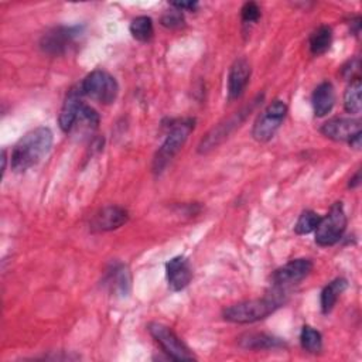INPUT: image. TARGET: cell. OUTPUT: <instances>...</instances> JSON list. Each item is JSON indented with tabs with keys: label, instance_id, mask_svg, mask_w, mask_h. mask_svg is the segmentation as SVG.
<instances>
[{
	"label": "cell",
	"instance_id": "6da1fadb",
	"mask_svg": "<svg viewBox=\"0 0 362 362\" xmlns=\"http://www.w3.org/2000/svg\"><path fill=\"white\" fill-rule=\"evenodd\" d=\"M54 134L49 127L41 126L27 132L13 147L10 165L16 173H24L37 165L51 150Z\"/></svg>",
	"mask_w": 362,
	"mask_h": 362
},
{
	"label": "cell",
	"instance_id": "7a4b0ae2",
	"mask_svg": "<svg viewBox=\"0 0 362 362\" xmlns=\"http://www.w3.org/2000/svg\"><path fill=\"white\" fill-rule=\"evenodd\" d=\"M286 303V290L273 288L262 298L245 300L223 308L222 315L235 324H252L264 320Z\"/></svg>",
	"mask_w": 362,
	"mask_h": 362
},
{
	"label": "cell",
	"instance_id": "3957f363",
	"mask_svg": "<svg viewBox=\"0 0 362 362\" xmlns=\"http://www.w3.org/2000/svg\"><path fill=\"white\" fill-rule=\"evenodd\" d=\"M195 127V119H182L171 124L163 144L157 150L154 158H153V171L156 174H160L167 164L173 160V157L181 150V147L185 144L188 136Z\"/></svg>",
	"mask_w": 362,
	"mask_h": 362
},
{
	"label": "cell",
	"instance_id": "277c9868",
	"mask_svg": "<svg viewBox=\"0 0 362 362\" xmlns=\"http://www.w3.org/2000/svg\"><path fill=\"white\" fill-rule=\"evenodd\" d=\"M79 88L83 96L90 98L102 105L113 103L119 93V83L113 75L105 69H95L89 72L81 82Z\"/></svg>",
	"mask_w": 362,
	"mask_h": 362
},
{
	"label": "cell",
	"instance_id": "5b68a950",
	"mask_svg": "<svg viewBox=\"0 0 362 362\" xmlns=\"http://www.w3.org/2000/svg\"><path fill=\"white\" fill-rule=\"evenodd\" d=\"M286 115H287V105L284 100L276 99L270 102L253 123V127H252L253 139L259 143H266L272 140L276 132L280 129Z\"/></svg>",
	"mask_w": 362,
	"mask_h": 362
},
{
	"label": "cell",
	"instance_id": "8992f818",
	"mask_svg": "<svg viewBox=\"0 0 362 362\" xmlns=\"http://www.w3.org/2000/svg\"><path fill=\"white\" fill-rule=\"evenodd\" d=\"M346 229V215L342 202H334L315 228V243L320 246H332L344 235Z\"/></svg>",
	"mask_w": 362,
	"mask_h": 362
},
{
	"label": "cell",
	"instance_id": "52a82bcc",
	"mask_svg": "<svg viewBox=\"0 0 362 362\" xmlns=\"http://www.w3.org/2000/svg\"><path fill=\"white\" fill-rule=\"evenodd\" d=\"M262 99V96H257L256 99H253L249 105L243 106L240 110L235 112L232 116H229L226 120L221 122L219 124H216L215 127H212L205 137L201 140L199 146H198V153L204 154L211 151L212 148H215L216 146H219L225 139H228V136L240 126V123L246 119V116L255 109V106L257 105V100Z\"/></svg>",
	"mask_w": 362,
	"mask_h": 362
},
{
	"label": "cell",
	"instance_id": "ba28073f",
	"mask_svg": "<svg viewBox=\"0 0 362 362\" xmlns=\"http://www.w3.org/2000/svg\"><path fill=\"white\" fill-rule=\"evenodd\" d=\"M150 335L161 346V349L174 361H192L195 359L191 349L184 344V341L165 324L150 322L147 325Z\"/></svg>",
	"mask_w": 362,
	"mask_h": 362
},
{
	"label": "cell",
	"instance_id": "9c48e42d",
	"mask_svg": "<svg viewBox=\"0 0 362 362\" xmlns=\"http://www.w3.org/2000/svg\"><path fill=\"white\" fill-rule=\"evenodd\" d=\"M320 132L335 141H348L351 147L361 148V120L354 117H332L325 122Z\"/></svg>",
	"mask_w": 362,
	"mask_h": 362
},
{
	"label": "cell",
	"instance_id": "30bf717a",
	"mask_svg": "<svg viewBox=\"0 0 362 362\" xmlns=\"http://www.w3.org/2000/svg\"><path fill=\"white\" fill-rule=\"evenodd\" d=\"M81 25L54 27L41 37L40 47L48 55H62L74 45V42L81 37Z\"/></svg>",
	"mask_w": 362,
	"mask_h": 362
},
{
	"label": "cell",
	"instance_id": "8fae6325",
	"mask_svg": "<svg viewBox=\"0 0 362 362\" xmlns=\"http://www.w3.org/2000/svg\"><path fill=\"white\" fill-rule=\"evenodd\" d=\"M313 270V262L305 257L300 259H293L279 267L273 276H272V283L273 288H280V290H287L288 287L298 284L301 280H304Z\"/></svg>",
	"mask_w": 362,
	"mask_h": 362
},
{
	"label": "cell",
	"instance_id": "7c38bea8",
	"mask_svg": "<svg viewBox=\"0 0 362 362\" xmlns=\"http://www.w3.org/2000/svg\"><path fill=\"white\" fill-rule=\"evenodd\" d=\"M129 221V212L119 205H107L96 211L89 222L93 232H109L123 226Z\"/></svg>",
	"mask_w": 362,
	"mask_h": 362
},
{
	"label": "cell",
	"instance_id": "4fadbf2b",
	"mask_svg": "<svg viewBox=\"0 0 362 362\" xmlns=\"http://www.w3.org/2000/svg\"><path fill=\"white\" fill-rule=\"evenodd\" d=\"M252 68L249 61L245 57L235 59L229 68L228 74V99L235 100L240 98L245 92L249 79H250Z\"/></svg>",
	"mask_w": 362,
	"mask_h": 362
},
{
	"label": "cell",
	"instance_id": "5bb4252c",
	"mask_svg": "<svg viewBox=\"0 0 362 362\" xmlns=\"http://www.w3.org/2000/svg\"><path fill=\"white\" fill-rule=\"evenodd\" d=\"M82 98H83V93L79 88V83H76L75 86H72L68 90V93L64 99V103L61 106L59 116H58V123H59V127L62 132L71 133L74 123L76 120V116L81 110V106L83 105Z\"/></svg>",
	"mask_w": 362,
	"mask_h": 362
},
{
	"label": "cell",
	"instance_id": "9a60e30c",
	"mask_svg": "<svg viewBox=\"0 0 362 362\" xmlns=\"http://www.w3.org/2000/svg\"><path fill=\"white\" fill-rule=\"evenodd\" d=\"M165 274H167V281L171 290L180 291L185 288L192 279L189 260L184 256H175L170 259L165 263Z\"/></svg>",
	"mask_w": 362,
	"mask_h": 362
},
{
	"label": "cell",
	"instance_id": "2e32d148",
	"mask_svg": "<svg viewBox=\"0 0 362 362\" xmlns=\"http://www.w3.org/2000/svg\"><path fill=\"white\" fill-rule=\"evenodd\" d=\"M238 344L243 349H276L286 346V342L281 338L264 334V332H246L239 337Z\"/></svg>",
	"mask_w": 362,
	"mask_h": 362
},
{
	"label": "cell",
	"instance_id": "e0dca14e",
	"mask_svg": "<svg viewBox=\"0 0 362 362\" xmlns=\"http://www.w3.org/2000/svg\"><path fill=\"white\" fill-rule=\"evenodd\" d=\"M311 103L314 109V115L317 117H322L328 115L335 103V90L331 82L324 81L321 82L313 92Z\"/></svg>",
	"mask_w": 362,
	"mask_h": 362
},
{
	"label": "cell",
	"instance_id": "ac0fdd59",
	"mask_svg": "<svg viewBox=\"0 0 362 362\" xmlns=\"http://www.w3.org/2000/svg\"><path fill=\"white\" fill-rule=\"evenodd\" d=\"M346 287H348V280L344 277H338V279H334L332 281H329L322 288L320 304H321V311L324 314H328L332 311L339 296L346 290Z\"/></svg>",
	"mask_w": 362,
	"mask_h": 362
},
{
	"label": "cell",
	"instance_id": "d6986e66",
	"mask_svg": "<svg viewBox=\"0 0 362 362\" xmlns=\"http://www.w3.org/2000/svg\"><path fill=\"white\" fill-rule=\"evenodd\" d=\"M105 284L110 288V291L124 296L130 287V274L126 266L113 264L112 269L106 273Z\"/></svg>",
	"mask_w": 362,
	"mask_h": 362
},
{
	"label": "cell",
	"instance_id": "ffe728a7",
	"mask_svg": "<svg viewBox=\"0 0 362 362\" xmlns=\"http://www.w3.org/2000/svg\"><path fill=\"white\" fill-rule=\"evenodd\" d=\"M99 120L100 119H99L98 112L92 106H89L83 102L71 132L75 130V132H79V133H92L98 129Z\"/></svg>",
	"mask_w": 362,
	"mask_h": 362
},
{
	"label": "cell",
	"instance_id": "44dd1931",
	"mask_svg": "<svg viewBox=\"0 0 362 362\" xmlns=\"http://www.w3.org/2000/svg\"><path fill=\"white\" fill-rule=\"evenodd\" d=\"M332 42V30L328 25H320L308 38V48L313 55H321L328 51Z\"/></svg>",
	"mask_w": 362,
	"mask_h": 362
},
{
	"label": "cell",
	"instance_id": "7402d4cb",
	"mask_svg": "<svg viewBox=\"0 0 362 362\" xmlns=\"http://www.w3.org/2000/svg\"><path fill=\"white\" fill-rule=\"evenodd\" d=\"M129 30H130L132 37L137 41H141V42L150 41L154 35L153 20L148 16H139V17L133 18L132 23H130Z\"/></svg>",
	"mask_w": 362,
	"mask_h": 362
},
{
	"label": "cell",
	"instance_id": "603a6c76",
	"mask_svg": "<svg viewBox=\"0 0 362 362\" xmlns=\"http://www.w3.org/2000/svg\"><path fill=\"white\" fill-rule=\"evenodd\" d=\"M361 79L359 76L351 79L344 93V107L348 113L358 115L361 112Z\"/></svg>",
	"mask_w": 362,
	"mask_h": 362
},
{
	"label": "cell",
	"instance_id": "cb8c5ba5",
	"mask_svg": "<svg viewBox=\"0 0 362 362\" xmlns=\"http://www.w3.org/2000/svg\"><path fill=\"white\" fill-rule=\"evenodd\" d=\"M300 344L304 351L317 354L322 348V337H321L320 331L314 329L310 325H304L300 332Z\"/></svg>",
	"mask_w": 362,
	"mask_h": 362
},
{
	"label": "cell",
	"instance_id": "d4e9b609",
	"mask_svg": "<svg viewBox=\"0 0 362 362\" xmlns=\"http://www.w3.org/2000/svg\"><path fill=\"white\" fill-rule=\"evenodd\" d=\"M320 219H321V216L317 212H314L311 209H305L298 216V219L294 225V232L297 235H307V233L315 230Z\"/></svg>",
	"mask_w": 362,
	"mask_h": 362
},
{
	"label": "cell",
	"instance_id": "484cf974",
	"mask_svg": "<svg viewBox=\"0 0 362 362\" xmlns=\"http://www.w3.org/2000/svg\"><path fill=\"white\" fill-rule=\"evenodd\" d=\"M240 18L243 24L256 23L260 18V7L255 1H247L240 10Z\"/></svg>",
	"mask_w": 362,
	"mask_h": 362
},
{
	"label": "cell",
	"instance_id": "4316f807",
	"mask_svg": "<svg viewBox=\"0 0 362 362\" xmlns=\"http://www.w3.org/2000/svg\"><path fill=\"white\" fill-rule=\"evenodd\" d=\"M160 21H161V25H164L167 28H180L184 24V17L180 10L174 8V10H168L167 13H164L161 16Z\"/></svg>",
	"mask_w": 362,
	"mask_h": 362
},
{
	"label": "cell",
	"instance_id": "83f0119b",
	"mask_svg": "<svg viewBox=\"0 0 362 362\" xmlns=\"http://www.w3.org/2000/svg\"><path fill=\"white\" fill-rule=\"evenodd\" d=\"M170 6L174 7V8H177V10H180V11H182V10L195 11V10L199 7V4H198L197 1H174V3H171Z\"/></svg>",
	"mask_w": 362,
	"mask_h": 362
},
{
	"label": "cell",
	"instance_id": "f1b7e54d",
	"mask_svg": "<svg viewBox=\"0 0 362 362\" xmlns=\"http://www.w3.org/2000/svg\"><path fill=\"white\" fill-rule=\"evenodd\" d=\"M359 184H361V171L358 170V171L354 174V177L349 180L348 187H349V188H356Z\"/></svg>",
	"mask_w": 362,
	"mask_h": 362
}]
</instances>
